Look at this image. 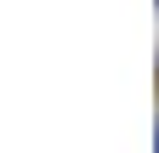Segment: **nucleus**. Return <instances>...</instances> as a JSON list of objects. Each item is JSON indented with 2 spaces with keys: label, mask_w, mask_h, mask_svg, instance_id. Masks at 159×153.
Here are the masks:
<instances>
[{
  "label": "nucleus",
  "mask_w": 159,
  "mask_h": 153,
  "mask_svg": "<svg viewBox=\"0 0 159 153\" xmlns=\"http://www.w3.org/2000/svg\"><path fill=\"white\" fill-rule=\"evenodd\" d=\"M153 147H159V136H153Z\"/></svg>",
  "instance_id": "1"
}]
</instances>
